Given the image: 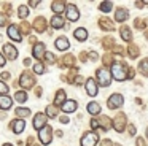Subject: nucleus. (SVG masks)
<instances>
[{
	"label": "nucleus",
	"instance_id": "obj_1",
	"mask_svg": "<svg viewBox=\"0 0 148 146\" xmlns=\"http://www.w3.org/2000/svg\"><path fill=\"white\" fill-rule=\"evenodd\" d=\"M97 81H99L100 86H103V87H108L110 83H112L110 72H107L105 68H99V70H97Z\"/></svg>",
	"mask_w": 148,
	"mask_h": 146
},
{
	"label": "nucleus",
	"instance_id": "obj_2",
	"mask_svg": "<svg viewBox=\"0 0 148 146\" xmlns=\"http://www.w3.org/2000/svg\"><path fill=\"white\" fill-rule=\"evenodd\" d=\"M112 76L115 79H118V81H124V79L127 78V73L124 72V67H123L121 63H113V67H112Z\"/></svg>",
	"mask_w": 148,
	"mask_h": 146
},
{
	"label": "nucleus",
	"instance_id": "obj_3",
	"mask_svg": "<svg viewBox=\"0 0 148 146\" xmlns=\"http://www.w3.org/2000/svg\"><path fill=\"white\" fill-rule=\"evenodd\" d=\"M38 136H40V141H42L43 145H49V143H51V129H49L48 126H45L38 132Z\"/></svg>",
	"mask_w": 148,
	"mask_h": 146
},
{
	"label": "nucleus",
	"instance_id": "obj_4",
	"mask_svg": "<svg viewBox=\"0 0 148 146\" xmlns=\"http://www.w3.org/2000/svg\"><path fill=\"white\" fill-rule=\"evenodd\" d=\"M96 143H97V135L94 132L86 133L81 138V146H96Z\"/></svg>",
	"mask_w": 148,
	"mask_h": 146
},
{
	"label": "nucleus",
	"instance_id": "obj_5",
	"mask_svg": "<svg viewBox=\"0 0 148 146\" xmlns=\"http://www.w3.org/2000/svg\"><path fill=\"white\" fill-rule=\"evenodd\" d=\"M121 105H123V95H121V94H113V95H110V98H108V106L112 108V110L119 108Z\"/></svg>",
	"mask_w": 148,
	"mask_h": 146
},
{
	"label": "nucleus",
	"instance_id": "obj_6",
	"mask_svg": "<svg viewBox=\"0 0 148 146\" xmlns=\"http://www.w3.org/2000/svg\"><path fill=\"white\" fill-rule=\"evenodd\" d=\"M65 14H67L69 21H78V18H80V11L75 5H69L67 10H65Z\"/></svg>",
	"mask_w": 148,
	"mask_h": 146
},
{
	"label": "nucleus",
	"instance_id": "obj_7",
	"mask_svg": "<svg viewBox=\"0 0 148 146\" xmlns=\"http://www.w3.org/2000/svg\"><path fill=\"white\" fill-rule=\"evenodd\" d=\"M45 126H46V116L45 114H37V116L34 117V127H35L37 130H42Z\"/></svg>",
	"mask_w": 148,
	"mask_h": 146
},
{
	"label": "nucleus",
	"instance_id": "obj_8",
	"mask_svg": "<svg viewBox=\"0 0 148 146\" xmlns=\"http://www.w3.org/2000/svg\"><path fill=\"white\" fill-rule=\"evenodd\" d=\"M86 92L91 95V97H96L97 95V84H96V81L94 79H88L86 81Z\"/></svg>",
	"mask_w": 148,
	"mask_h": 146
},
{
	"label": "nucleus",
	"instance_id": "obj_9",
	"mask_svg": "<svg viewBox=\"0 0 148 146\" xmlns=\"http://www.w3.org/2000/svg\"><path fill=\"white\" fill-rule=\"evenodd\" d=\"M3 51H5V54H7V57L10 60H14L18 57V49H16V48H13L11 44H5Z\"/></svg>",
	"mask_w": 148,
	"mask_h": 146
},
{
	"label": "nucleus",
	"instance_id": "obj_10",
	"mask_svg": "<svg viewBox=\"0 0 148 146\" xmlns=\"http://www.w3.org/2000/svg\"><path fill=\"white\" fill-rule=\"evenodd\" d=\"M13 105V98L8 95H0V108L2 110H10Z\"/></svg>",
	"mask_w": 148,
	"mask_h": 146
},
{
	"label": "nucleus",
	"instance_id": "obj_11",
	"mask_svg": "<svg viewBox=\"0 0 148 146\" xmlns=\"http://www.w3.org/2000/svg\"><path fill=\"white\" fill-rule=\"evenodd\" d=\"M8 37H10L11 40H14V41H21V40H23V37L19 35V30H18L16 25H10V27H8Z\"/></svg>",
	"mask_w": 148,
	"mask_h": 146
},
{
	"label": "nucleus",
	"instance_id": "obj_12",
	"mask_svg": "<svg viewBox=\"0 0 148 146\" xmlns=\"http://www.w3.org/2000/svg\"><path fill=\"white\" fill-rule=\"evenodd\" d=\"M77 108H78V103L75 100H67L62 105V111H64V113H73Z\"/></svg>",
	"mask_w": 148,
	"mask_h": 146
},
{
	"label": "nucleus",
	"instance_id": "obj_13",
	"mask_svg": "<svg viewBox=\"0 0 148 146\" xmlns=\"http://www.w3.org/2000/svg\"><path fill=\"white\" fill-rule=\"evenodd\" d=\"M24 127H26V121L24 119H16V121H13V124H11V129H13L14 133H21L24 130Z\"/></svg>",
	"mask_w": 148,
	"mask_h": 146
},
{
	"label": "nucleus",
	"instance_id": "obj_14",
	"mask_svg": "<svg viewBox=\"0 0 148 146\" xmlns=\"http://www.w3.org/2000/svg\"><path fill=\"white\" fill-rule=\"evenodd\" d=\"M56 48H58L59 51H67L69 48H70V43H69V40L65 37H61L56 40Z\"/></svg>",
	"mask_w": 148,
	"mask_h": 146
},
{
	"label": "nucleus",
	"instance_id": "obj_15",
	"mask_svg": "<svg viewBox=\"0 0 148 146\" xmlns=\"http://www.w3.org/2000/svg\"><path fill=\"white\" fill-rule=\"evenodd\" d=\"M127 10L126 8H118L115 11V19L116 21H119V22H123V21H126V18H127Z\"/></svg>",
	"mask_w": 148,
	"mask_h": 146
},
{
	"label": "nucleus",
	"instance_id": "obj_16",
	"mask_svg": "<svg viewBox=\"0 0 148 146\" xmlns=\"http://www.w3.org/2000/svg\"><path fill=\"white\" fill-rule=\"evenodd\" d=\"M43 53H45V44H43V43H38V44H35V46H34L32 54H34V57H35V59H40V57L43 56Z\"/></svg>",
	"mask_w": 148,
	"mask_h": 146
},
{
	"label": "nucleus",
	"instance_id": "obj_17",
	"mask_svg": "<svg viewBox=\"0 0 148 146\" xmlns=\"http://www.w3.org/2000/svg\"><path fill=\"white\" fill-rule=\"evenodd\" d=\"M73 35H75V38H77L78 41H84V40L88 38V32H86V29H83V27L77 29Z\"/></svg>",
	"mask_w": 148,
	"mask_h": 146
},
{
	"label": "nucleus",
	"instance_id": "obj_18",
	"mask_svg": "<svg viewBox=\"0 0 148 146\" xmlns=\"http://www.w3.org/2000/svg\"><path fill=\"white\" fill-rule=\"evenodd\" d=\"M51 27L53 29H62V27H64V19H62L61 16L56 14L54 18L51 19Z\"/></svg>",
	"mask_w": 148,
	"mask_h": 146
},
{
	"label": "nucleus",
	"instance_id": "obj_19",
	"mask_svg": "<svg viewBox=\"0 0 148 146\" xmlns=\"http://www.w3.org/2000/svg\"><path fill=\"white\" fill-rule=\"evenodd\" d=\"M88 111H89L91 114H94V116H96V114H99V111H100V105L97 103V102H91V103H88Z\"/></svg>",
	"mask_w": 148,
	"mask_h": 146
},
{
	"label": "nucleus",
	"instance_id": "obj_20",
	"mask_svg": "<svg viewBox=\"0 0 148 146\" xmlns=\"http://www.w3.org/2000/svg\"><path fill=\"white\" fill-rule=\"evenodd\" d=\"M32 84H34V79L30 78L29 75H23V76H21V86H24V87H30Z\"/></svg>",
	"mask_w": 148,
	"mask_h": 146
},
{
	"label": "nucleus",
	"instance_id": "obj_21",
	"mask_svg": "<svg viewBox=\"0 0 148 146\" xmlns=\"http://www.w3.org/2000/svg\"><path fill=\"white\" fill-rule=\"evenodd\" d=\"M64 6H65V3H64V2H53L51 8H53V11H54L56 14H58V13L64 11Z\"/></svg>",
	"mask_w": 148,
	"mask_h": 146
},
{
	"label": "nucleus",
	"instance_id": "obj_22",
	"mask_svg": "<svg viewBox=\"0 0 148 146\" xmlns=\"http://www.w3.org/2000/svg\"><path fill=\"white\" fill-rule=\"evenodd\" d=\"M54 103L56 105H64L65 103V92H62V91L58 92V98L54 100Z\"/></svg>",
	"mask_w": 148,
	"mask_h": 146
},
{
	"label": "nucleus",
	"instance_id": "obj_23",
	"mask_svg": "<svg viewBox=\"0 0 148 146\" xmlns=\"http://www.w3.org/2000/svg\"><path fill=\"white\" fill-rule=\"evenodd\" d=\"M34 72L38 73V75H43V73H45V65H43V63H35V65H34Z\"/></svg>",
	"mask_w": 148,
	"mask_h": 146
},
{
	"label": "nucleus",
	"instance_id": "obj_24",
	"mask_svg": "<svg viewBox=\"0 0 148 146\" xmlns=\"http://www.w3.org/2000/svg\"><path fill=\"white\" fill-rule=\"evenodd\" d=\"M14 97H16V100L19 102V103H23V102L27 100V94H26V92H16Z\"/></svg>",
	"mask_w": 148,
	"mask_h": 146
},
{
	"label": "nucleus",
	"instance_id": "obj_25",
	"mask_svg": "<svg viewBox=\"0 0 148 146\" xmlns=\"http://www.w3.org/2000/svg\"><path fill=\"white\" fill-rule=\"evenodd\" d=\"M16 114L18 116H23V117H27L30 114V111L27 110V108H18L16 110Z\"/></svg>",
	"mask_w": 148,
	"mask_h": 146
},
{
	"label": "nucleus",
	"instance_id": "obj_26",
	"mask_svg": "<svg viewBox=\"0 0 148 146\" xmlns=\"http://www.w3.org/2000/svg\"><path fill=\"white\" fill-rule=\"evenodd\" d=\"M112 6H113L112 2H103V3H100V10H102V11H105V13H108L110 10H112Z\"/></svg>",
	"mask_w": 148,
	"mask_h": 146
},
{
	"label": "nucleus",
	"instance_id": "obj_27",
	"mask_svg": "<svg viewBox=\"0 0 148 146\" xmlns=\"http://www.w3.org/2000/svg\"><path fill=\"white\" fill-rule=\"evenodd\" d=\"M27 14H29V8L27 6H19V18L24 19L27 18Z\"/></svg>",
	"mask_w": 148,
	"mask_h": 146
},
{
	"label": "nucleus",
	"instance_id": "obj_28",
	"mask_svg": "<svg viewBox=\"0 0 148 146\" xmlns=\"http://www.w3.org/2000/svg\"><path fill=\"white\" fill-rule=\"evenodd\" d=\"M140 70H142V73H143L145 76H148V60L147 59L140 63Z\"/></svg>",
	"mask_w": 148,
	"mask_h": 146
},
{
	"label": "nucleus",
	"instance_id": "obj_29",
	"mask_svg": "<svg viewBox=\"0 0 148 146\" xmlns=\"http://www.w3.org/2000/svg\"><path fill=\"white\" fill-rule=\"evenodd\" d=\"M7 92H8V86L5 84V83L0 81V94H2V95H7Z\"/></svg>",
	"mask_w": 148,
	"mask_h": 146
},
{
	"label": "nucleus",
	"instance_id": "obj_30",
	"mask_svg": "<svg viewBox=\"0 0 148 146\" xmlns=\"http://www.w3.org/2000/svg\"><path fill=\"white\" fill-rule=\"evenodd\" d=\"M123 38H124V40H131V32L123 29Z\"/></svg>",
	"mask_w": 148,
	"mask_h": 146
},
{
	"label": "nucleus",
	"instance_id": "obj_31",
	"mask_svg": "<svg viewBox=\"0 0 148 146\" xmlns=\"http://www.w3.org/2000/svg\"><path fill=\"white\" fill-rule=\"evenodd\" d=\"M46 114H48V116H51V117H53V116H56V111L53 110L51 106H48V111H46Z\"/></svg>",
	"mask_w": 148,
	"mask_h": 146
},
{
	"label": "nucleus",
	"instance_id": "obj_32",
	"mask_svg": "<svg viewBox=\"0 0 148 146\" xmlns=\"http://www.w3.org/2000/svg\"><path fill=\"white\" fill-rule=\"evenodd\" d=\"M5 63H7V59L3 57V54H0V67H3Z\"/></svg>",
	"mask_w": 148,
	"mask_h": 146
},
{
	"label": "nucleus",
	"instance_id": "obj_33",
	"mask_svg": "<svg viewBox=\"0 0 148 146\" xmlns=\"http://www.w3.org/2000/svg\"><path fill=\"white\" fill-rule=\"evenodd\" d=\"M97 122H99V121H96V119L91 121V126H92V129H97V127H99V124H97Z\"/></svg>",
	"mask_w": 148,
	"mask_h": 146
},
{
	"label": "nucleus",
	"instance_id": "obj_34",
	"mask_svg": "<svg viewBox=\"0 0 148 146\" xmlns=\"http://www.w3.org/2000/svg\"><path fill=\"white\" fill-rule=\"evenodd\" d=\"M45 56H46V59H48V60H53V59H54V56H53V54H49V53H46Z\"/></svg>",
	"mask_w": 148,
	"mask_h": 146
},
{
	"label": "nucleus",
	"instance_id": "obj_35",
	"mask_svg": "<svg viewBox=\"0 0 148 146\" xmlns=\"http://www.w3.org/2000/svg\"><path fill=\"white\" fill-rule=\"evenodd\" d=\"M38 3H40V2H35V0H34V2H30V5H32V6H37Z\"/></svg>",
	"mask_w": 148,
	"mask_h": 146
},
{
	"label": "nucleus",
	"instance_id": "obj_36",
	"mask_svg": "<svg viewBox=\"0 0 148 146\" xmlns=\"http://www.w3.org/2000/svg\"><path fill=\"white\" fill-rule=\"evenodd\" d=\"M5 24V21H3V18H0V25H3Z\"/></svg>",
	"mask_w": 148,
	"mask_h": 146
},
{
	"label": "nucleus",
	"instance_id": "obj_37",
	"mask_svg": "<svg viewBox=\"0 0 148 146\" xmlns=\"http://www.w3.org/2000/svg\"><path fill=\"white\" fill-rule=\"evenodd\" d=\"M3 146H11V145H8V143H7V145H3Z\"/></svg>",
	"mask_w": 148,
	"mask_h": 146
},
{
	"label": "nucleus",
	"instance_id": "obj_38",
	"mask_svg": "<svg viewBox=\"0 0 148 146\" xmlns=\"http://www.w3.org/2000/svg\"><path fill=\"white\" fill-rule=\"evenodd\" d=\"M147 135H148V130H147Z\"/></svg>",
	"mask_w": 148,
	"mask_h": 146
}]
</instances>
